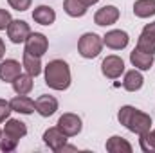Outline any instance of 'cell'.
<instances>
[{
  "label": "cell",
  "instance_id": "1",
  "mask_svg": "<svg viewBox=\"0 0 155 153\" xmlns=\"http://www.w3.org/2000/svg\"><path fill=\"white\" fill-rule=\"evenodd\" d=\"M117 119L124 128H128L132 133H137V135H143L152 130V117L130 105H124L119 108Z\"/></svg>",
  "mask_w": 155,
  "mask_h": 153
},
{
  "label": "cell",
  "instance_id": "2",
  "mask_svg": "<svg viewBox=\"0 0 155 153\" xmlns=\"http://www.w3.org/2000/svg\"><path fill=\"white\" fill-rule=\"evenodd\" d=\"M71 67L63 60H52L45 65V83L52 90H67L71 86Z\"/></svg>",
  "mask_w": 155,
  "mask_h": 153
},
{
  "label": "cell",
  "instance_id": "3",
  "mask_svg": "<svg viewBox=\"0 0 155 153\" xmlns=\"http://www.w3.org/2000/svg\"><path fill=\"white\" fill-rule=\"evenodd\" d=\"M101 50H103V38L97 36L96 33H85L78 41V52L87 60L97 58Z\"/></svg>",
  "mask_w": 155,
  "mask_h": 153
},
{
  "label": "cell",
  "instance_id": "4",
  "mask_svg": "<svg viewBox=\"0 0 155 153\" xmlns=\"http://www.w3.org/2000/svg\"><path fill=\"white\" fill-rule=\"evenodd\" d=\"M58 128L67 135V137H76L78 133L81 132L83 124H81V117L72 112H67L58 119Z\"/></svg>",
  "mask_w": 155,
  "mask_h": 153
},
{
  "label": "cell",
  "instance_id": "5",
  "mask_svg": "<svg viewBox=\"0 0 155 153\" xmlns=\"http://www.w3.org/2000/svg\"><path fill=\"white\" fill-rule=\"evenodd\" d=\"M5 31H7L9 40L13 43H16V45L25 43V40L29 38V34H31V27L24 20H11V24H9V27Z\"/></svg>",
  "mask_w": 155,
  "mask_h": 153
},
{
  "label": "cell",
  "instance_id": "6",
  "mask_svg": "<svg viewBox=\"0 0 155 153\" xmlns=\"http://www.w3.org/2000/svg\"><path fill=\"white\" fill-rule=\"evenodd\" d=\"M67 135L58 128V126H52V128H47L43 132V142L45 146H49L54 153H60V150L67 144Z\"/></svg>",
  "mask_w": 155,
  "mask_h": 153
},
{
  "label": "cell",
  "instance_id": "7",
  "mask_svg": "<svg viewBox=\"0 0 155 153\" xmlns=\"http://www.w3.org/2000/svg\"><path fill=\"white\" fill-rule=\"evenodd\" d=\"M49 49V40L41 33H31L29 38L25 40V52L33 54V56H43Z\"/></svg>",
  "mask_w": 155,
  "mask_h": 153
},
{
  "label": "cell",
  "instance_id": "8",
  "mask_svg": "<svg viewBox=\"0 0 155 153\" xmlns=\"http://www.w3.org/2000/svg\"><path fill=\"white\" fill-rule=\"evenodd\" d=\"M101 72H103V76L108 77V79H117L124 72V61L119 56H116V54L107 56L103 60V63H101Z\"/></svg>",
  "mask_w": 155,
  "mask_h": 153
},
{
  "label": "cell",
  "instance_id": "9",
  "mask_svg": "<svg viewBox=\"0 0 155 153\" xmlns=\"http://www.w3.org/2000/svg\"><path fill=\"white\" fill-rule=\"evenodd\" d=\"M128 41H130L128 33L121 31V29H112L103 36V45H107L108 49H114V50H123L128 45Z\"/></svg>",
  "mask_w": 155,
  "mask_h": 153
},
{
  "label": "cell",
  "instance_id": "10",
  "mask_svg": "<svg viewBox=\"0 0 155 153\" xmlns=\"http://www.w3.org/2000/svg\"><path fill=\"white\" fill-rule=\"evenodd\" d=\"M117 20H119V9H117L116 5H105V7L97 9L96 15H94L96 25H101V27L114 25Z\"/></svg>",
  "mask_w": 155,
  "mask_h": 153
},
{
  "label": "cell",
  "instance_id": "11",
  "mask_svg": "<svg viewBox=\"0 0 155 153\" xmlns=\"http://www.w3.org/2000/svg\"><path fill=\"white\" fill-rule=\"evenodd\" d=\"M22 74V65L16 60H4L0 61V79L5 83H13Z\"/></svg>",
  "mask_w": 155,
  "mask_h": 153
},
{
  "label": "cell",
  "instance_id": "12",
  "mask_svg": "<svg viewBox=\"0 0 155 153\" xmlns=\"http://www.w3.org/2000/svg\"><path fill=\"white\" fill-rule=\"evenodd\" d=\"M35 108L41 117H51L58 110V99L52 96H40L35 101Z\"/></svg>",
  "mask_w": 155,
  "mask_h": 153
},
{
  "label": "cell",
  "instance_id": "13",
  "mask_svg": "<svg viewBox=\"0 0 155 153\" xmlns=\"http://www.w3.org/2000/svg\"><path fill=\"white\" fill-rule=\"evenodd\" d=\"M153 56L155 54H148V52H143L139 50L137 47L130 52V61L132 65L137 69V70H150L152 65H153Z\"/></svg>",
  "mask_w": 155,
  "mask_h": 153
},
{
  "label": "cell",
  "instance_id": "14",
  "mask_svg": "<svg viewBox=\"0 0 155 153\" xmlns=\"http://www.w3.org/2000/svg\"><path fill=\"white\" fill-rule=\"evenodd\" d=\"M4 135L20 141L22 137L27 135V126H25V122H22L20 119H7V121H5V126H4Z\"/></svg>",
  "mask_w": 155,
  "mask_h": 153
},
{
  "label": "cell",
  "instance_id": "15",
  "mask_svg": "<svg viewBox=\"0 0 155 153\" xmlns=\"http://www.w3.org/2000/svg\"><path fill=\"white\" fill-rule=\"evenodd\" d=\"M11 105V110L13 112H18V114H24V115H29L33 114L36 108H35V101L27 96H16L9 101Z\"/></svg>",
  "mask_w": 155,
  "mask_h": 153
},
{
  "label": "cell",
  "instance_id": "16",
  "mask_svg": "<svg viewBox=\"0 0 155 153\" xmlns=\"http://www.w3.org/2000/svg\"><path fill=\"white\" fill-rule=\"evenodd\" d=\"M33 20L40 25H51L56 20V11L49 5H38L33 11Z\"/></svg>",
  "mask_w": 155,
  "mask_h": 153
},
{
  "label": "cell",
  "instance_id": "17",
  "mask_svg": "<svg viewBox=\"0 0 155 153\" xmlns=\"http://www.w3.org/2000/svg\"><path fill=\"white\" fill-rule=\"evenodd\" d=\"M143 85H144V77L141 74V70L134 69V70H128V72L124 74V79H123L124 90H128V92H137V90L143 88Z\"/></svg>",
  "mask_w": 155,
  "mask_h": 153
},
{
  "label": "cell",
  "instance_id": "18",
  "mask_svg": "<svg viewBox=\"0 0 155 153\" xmlns=\"http://www.w3.org/2000/svg\"><path fill=\"white\" fill-rule=\"evenodd\" d=\"M22 67L25 69L27 74H31L33 77L40 76V74H41V58H40V56H33V54H29V52L24 50Z\"/></svg>",
  "mask_w": 155,
  "mask_h": 153
},
{
  "label": "cell",
  "instance_id": "19",
  "mask_svg": "<svg viewBox=\"0 0 155 153\" xmlns=\"http://www.w3.org/2000/svg\"><path fill=\"white\" fill-rule=\"evenodd\" d=\"M35 86V81H33V76L31 74H20L13 81V90L18 94V96H27Z\"/></svg>",
  "mask_w": 155,
  "mask_h": 153
},
{
  "label": "cell",
  "instance_id": "20",
  "mask_svg": "<svg viewBox=\"0 0 155 153\" xmlns=\"http://www.w3.org/2000/svg\"><path fill=\"white\" fill-rule=\"evenodd\" d=\"M107 151L110 153H132V144L119 135H112L107 141Z\"/></svg>",
  "mask_w": 155,
  "mask_h": 153
},
{
  "label": "cell",
  "instance_id": "21",
  "mask_svg": "<svg viewBox=\"0 0 155 153\" xmlns=\"http://www.w3.org/2000/svg\"><path fill=\"white\" fill-rule=\"evenodd\" d=\"M134 15L137 18H150L155 15V0H137L134 4Z\"/></svg>",
  "mask_w": 155,
  "mask_h": 153
},
{
  "label": "cell",
  "instance_id": "22",
  "mask_svg": "<svg viewBox=\"0 0 155 153\" xmlns=\"http://www.w3.org/2000/svg\"><path fill=\"white\" fill-rule=\"evenodd\" d=\"M63 9L69 16L72 18H81L87 15V5L81 2V0H63Z\"/></svg>",
  "mask_w": 155,
  "mask_h": 153
},
{
  "label": "cell",
  "instance_id": "23",
  "mask_svg": "<svg viewBox=\"0 0 155 153\" xmlns=\"http://www.w3.org/2000/svg\"><path fill=\"white\" fill-rule=\"evenodd\" d=\"M139 146L144 153H155V130H150L143 135H139Z\"/></svg>",
  "mask_w": 155,
  "mask_h": 153
},
{
  "label": "cell",
  "instance_id": "24",
  "mask_svg": "<svg viewBox=\"0 0 155 153\" xmlns=\"http://www.w3.org/2000/svg\"><path fill=\"white\" fill-rule=\"evenodd\" d=\"M137 49L143 52H148V54H155V38L141 33V36L137 40Z\"/></svg>",
  "mask_w": 155,
  "mask_h": 153
},
{
  "label": "cell",
  "instance_id": "25",
  "mask_svg": "<svg viewBox=\"0 0 155 153\" xmlns=\"http://www.w3.org/2000/svg\"><path fill=\"white\" fill-rule=\"evenodd\" d=\"M16 146H18V141L16 139H11V137H7V135L2 133V137H0V151H5V153L15 151Z\"/></svg>",
  "mask_w": 155,
  "mask_h": 153
},
{
  "label": "cell",
  "instance_id": "26",
  "mask_svg": "<svg viewBox=\"0 0 155 153\" xmlns=\"http://www.w3.org/2000/svg\"><path fill=\"white\" fill-rule=\"evenodd\" d=\"M7 2L15 11H27L33 4V0H7Z\"/></svg>",
  "mask_w": 155,
  "mask_h": 153
},
{
  "label": "cell",
  "instance_id": "27",
  "mask_svg": "<svg viewBox=\"0 0 155 153\" xmlns=\"http://www.w3.org/2000/svg\"><path fill=\"white\" fill-rule=\"evenodd\" d=\"M11 112H13V110H11V105H9V101H5V99H0V122L7 121Z\"/></svg>",
  "mask_w": 155,
  "mask_h": 153
},
{
  "label": "cell",
  "instance_id": "28",
  "mask_svg": "<svg viewBox=\"0 0 155 153\" xmlns=\"http://www.w3.org/2000/svg\"><path fill=\"white\" fill-rule=\"evenodd\" d=\"M11 13L7 9H0V31H5L11 24Z\"/></svg>",
  "mask_w": 155,
  "mask_h": 153
},
{
  "label": "cell",
  "instance_id": "29",
  "mask_svg": "<svg viewBox=\"0 0 155 153\" xmlns=\"http://www.w3.org/2000/svg\"><path fill=\"white\" fill-rule=\"evenodd\" d=\"M143 33H144V34H148V36H152V38H155V22L146 24V25H144V29H143Z\"/></svg>",
  "mask_w": 155,
  "mask_h": 153
},
{
  "label": "cell",
  "instance_id": "30",
  "mask_svg": "<svg viewBox=\"0 0 155 153\" xmlns=\"http://www.w3.org/2000/svg\"><path fill=\"white\" fill-rule=\"evenodd\" d=\"M63 151H78V148L76 146H69V144H65V146L60 150V153H63Z\"/></svg>",
  "mask_w": 155,
  "mask_h": 153
},
{
  "label": "cell",
  "instance_id": "31",
  "mask_svg": "<svg viewBox=\"0 0 155 153\" xmlns=\"http://www.w3.org/2000/svg\"><path fill=\"white\" fill-rule=\"evenodd\" d=\"M4 54H5V43H4V40L0 38V61H2Z\"/></svg>",
  "mask_w": 155,
  "mask_h": 153
},
{
  "label": "cell",
  "instance_id": "32",
  "mask_svg": "<svg viewBox=\"0 0 155 153\" xmlns=\"http://www.w3.org/2000/svg\"><path fill=\"white\" fill-rule=\"evenodd\" d=\"M81 2H83V4H85L87 7H90V5H94V4H97L99 0H81Z\"/></svg>",
  "mask_w": 155,
  "mask_h": 153
},
{
  "label": "cell",
  "instance_id": "33",
  "mask_svg": "<svg viewBox=\"0 0 155 153\" xmlns=\"http://www.w3.org/2000/svg\"><path fill=\"white\" fill-rule=\"evenodd\" d=\"M2 133H4V130H0V137H2Z\"/></svg>",
  "mask_w": 155,
  "mask_h": 153
}]
</instances>
